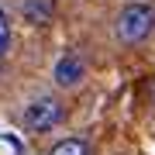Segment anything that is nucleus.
<instances>
[{
    "label": "nucleus",
    "mask_w": 155,
    "mask_h": 155,
    "mask_svg": "<svg viewBox=\"0 0 155 155\" xmlns=\"http://www.w3.org/2000/svg\"><path fill=\"white\" fill-rule=\"evenodd\" d=\"M155 31V7L152 4H127L121 14H117V38L121 45H141L148 41Z\"/></svg>",
    "instance_id": "obj_1"
},
{
    "label": "nucleus",
    "mask_w": 155,
    "mask_h": 155,
    "mask_svg": "<svg viewBox=\"0 0 155 155\" xmlns=\"http://www.w3.org/2000/svg\"><path fill=\"white\" fill-rule=\"evenodd\" d=\"M21 121H24V127L31 134H45V131H52L62 121V104L55 97H38L21 110Z\"/></svg>",
    "instance_id": "obj_2"
},
{
    "label": "nucleus",
    "mask_w": 155,
    "mask_h": 155,
    "mask_svg": "<svg viewBox=\"0 0 155 155\" xmlns=\"http://www.w3.org/2000/svg\"><path fill=\"white\" fill-rule=\"evenodd\" d=\"M79 79H83V62H79V55H62L59 66H55V83L59 86H76Z\"/></svg>",
    "instance_id": "obj_3"
},
{
    "label": "nucleus",
    "mask_w": 155,
    "mask_h": 155,
    "mask_svg": "<svg viewBox=\"0 0 155 155\" xmlns=\"http://www.w3.org/2000/svg\"><path fill=\"white\" fill-rule=\"evenodd\" d=\"M48 155H90V145L83 138H66V141H59Z\"/></svg>",
    "instance_id": "obj_4"
},
{
    "label": "nucleus",
    "mask_w": 155,
    "mask_h": 155,
    "mask_svg": "<svg viewBox=\"0 0 155 155\" xmlns=\"http://www.w3.org/2000/svg\"><path fill=\"white\" fill-rule=\"evenodd\" d=\"M7 48H11V21H7V14L0 11V59H4Z\"/></svg>",
    "instance_id": "obj_5"
},
{
    "label": "nucleus",
    "mask_w": 155,
    "mask_h": 155,
    "mask_svg": "<svg viewBox=\"0 0 155 155\" xmlns=\"http://www.w3.org/2000/svg\"><path fill=\"white\" fill-rule=\"evenodd\" d=\"M148 93H152V100H155V76H152V86H148Z\"/></svg>",
    "instance_id": "obj_6"
}]
</instances>
